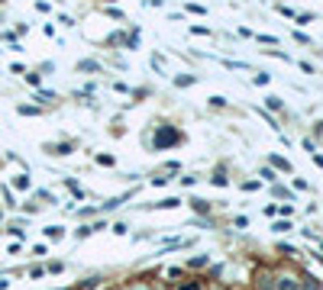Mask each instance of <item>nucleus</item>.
I'll return each instance as SVG.
<instances>
[{
	"instance_id": "1",
	"label": "nucleus",
	"mask_w": 323,
	"mask_h": 290,
	"mask_svg": "<svg viewBox=\"0 0 323 290\" xmlns=\"http://www.w3.org/2000/svg\"><path fill=\"white\" fill-rule=\"evenodd\" d=\"M181 136H178V129H171V126H159L155 129V145L159 148H165V145H175Z\"/></svg>"
},
{
	"instance_id": "2",
	"label": "nucleus",
	"mask_w": 323,
	"mask_h": 290,
	"mask_svg": "<svg viewBox=\"0 0 323 290\" xmlns=\"http://www.w3.org/2000/svg\"><path fill=\"white\" fill-rule=\"evenodd\" d=\"M275 290H301V287H298V281H294V278H278V287H275Z\"/></svg>"
},
{
	"instance_id": "3",
	"label": "nucleus",
	"mask_w": 323,
	"mask_h": 290,
	"mask_svg": "<svg viewBox=\"0 0 323 290\" xmlns=\"http://www.w3.org/2000/svg\"><path fill=\"white\" fill-rule=\"evenodd\" d=\"M265 103H269V110H281V97H265Z\"/></svg>"
},
{
	"instance_id": "4",
	"label": "nucleus",
	"mask_w": 323,
	"mask_h": 290,
	"mask_svg": "<svg viewBox=\"0 0 323 290\" xmlns=\"http://www.w3.org/2000/svg\"><path fill=\"white\" fill-rule=\"evenodd\" d=\"M45 236H49V239H61V229H58V226H49V229H45Z\"/></svg>"
},
{
	"instance_id": "5",
	"label": "nucleus",
	"mask_w": 323,
	"mask_h": 290,
	"mask_svg": "<svg viewBox=\"0 0 323 290\" xmlns=\"http://www.w3.org/2000/svg\"><path fill=\"white\" fill-rule=\"evenodd\" d=\"M78 68H81V71H97V61H81Z\"/></svg>"
},
{
	"instance_id": "6",
	"label": "nucleus",
	"mask_w": 323,
	"mask_h": 290,
	"mask_svg": "<svg viewBox=\"0 0 323 290\" xmlns=\"http://www.w3.org/2000/svg\"><path fill=\"white\" fill-rule=\"evenodd\" d=\"M272 164H275V168H285V171H291V164H288L285 158H272Z\"/></svg>"
},
{
	"instance_id": "7",
	"label": "nucleus",
	"mask_w": 323,
	"mask_h": 290,
	"mask_svg": "<svg viewBox=\"0 0 323 290\" xmlns=\"http://www.w3.org/2000/svg\"><path fill=\"white\" fill-rule=\"evenodd\" d=\"M191 203H194V210H197V213H207V210H210V206L204 203V200H191Z\"/></svg>"
},
{
	"instance_id": "8",
	"label": "nucleus",
	"mask_w": 323,
	"mask_h": 290,
	"mask_svg": "<svg viewBox=\"0 0 323 290\" xmlns=\"http://www.w3.org/2000/svg\"><path fill=\"white\" fill-rule=\"evenodd\" d=\"M13 184H16V187H19V190H26V187H29V177H26V174H23V177H16V181H13Z\"/></svg>"
},
{
	"instance_id": "9",
	"label": "nucleus",
	"mask_w": 323,
	"mask_h": 290,
	"mask_svg": "<svg viewBox=\"0 0 323 290\" xmlns=\"http://www.w3.org/2000/svg\"><path fill=\"white\" fill-rule=\"evenodd\" d=\"M52 151H55V155H68V151H71V145H55Z\"/></svg>"
},
{
	"instance_id": "10",
	"label": "nucleus",
	"mask_w": 323,
	"mask_h": 290,
	"mask_svg": "<svg viewBox=\"0 0 323 290\" xmlns=\"http://www.w3.org/2000/svg\"><path fill=\"white\" fill-rule=\"evenodd\" d=\"M178 203H181V200H162L159 206H162V210H171V206H178Z\"/></svg>"
},
{
	"instance_id": "11",
	"label": "nucleus",
	"mask_w": 323,
	"mask_h": 290,
	"mask_svg": "<svg viewBox=\"0 0 323 290\" xmlns=\"http://www.w3.org/2000/svg\"><path fill=\"white\" fill-rule=\"evenodd\" d=\"M304 290H320V284H317V281H307V284H304Z\"/></svg>"
},
{
	"instance_id": "12",
	"label": "nucleus",
	"mask_w": 323,
	"mask_h": 290,
	"mask_svg": "<svg viewBox=\"0 0 323 290\" xmlns=\"http://www.w3.org/2000/svg\"><path fill=\"white\" fill-rule=\"evenodd\" d=\"M6 284H10V281H6V278H0V290H6Z\"/></svg>"
}]
</instances>
